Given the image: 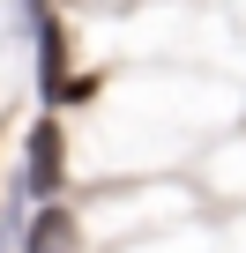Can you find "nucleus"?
<instances>
[{"label":"nucleus","mask_w":246,"mask_h":253,"mask_svg":"<svg viewBox=\"0 0 246 253\" xmlns=\"http://www.w3.org/2000/svg\"><path fill=\"white\" fill-rule=\"evenodd\" d=\"M23 194H30V201H52V194H60V126H52V119H38V126H30Z\"/></svg>","instance_id":"nucleus-1"},{"label":"nucleus","mask_w":246,"mask_h":253,"mask_svg":"<svg viewBox=\"0 0 246 253\" xmlns=\"http://www.w3.org/2000/svg\"><path fill=\"white\" fill-rule=\"evenodd\" d=\"M67 246H75V216L45 201V209L30 216V231H23V253H67Z\"/></svg>","instance_id":"nucleus-2"},{"label":"nucleus","mask_w":246,"mask_h":253,"mask_svg":"<svg viewBox=\"0 0 246 253\" xmlns=\"http://www.w3.org/2000/svg\"><path fill=\"white\" fill-rule=\"evenodd\" d=\"M0 253H8V246H0Z\"/></svg>","instance_id":"nucleus-3"}]
</instances>
